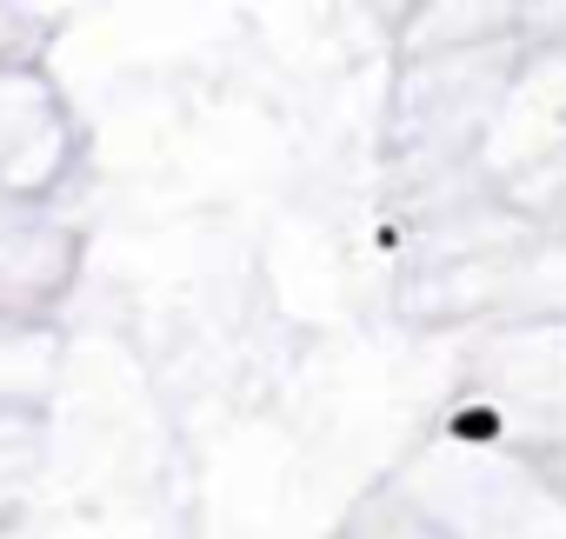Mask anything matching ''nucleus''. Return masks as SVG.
Masks as SVG:
<instances>
[{
  "mask_svg": "<svg viewBox=\"0 0 566 539\" xmlns=\"http://www.w3.org/2000/svg\"><path fill=\"white\" fill-rule=\"evenodd\" d=\"M493 426H500L493 413H460V433H467V440H493Z\"/></svg>",
  "mask_w": 566,
  "mask_h": 539,
  "instance_id": "1",
  "label": "nucleus"
}]
</instances>
